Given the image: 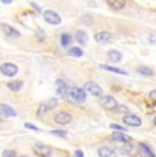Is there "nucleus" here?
I'll use <instances>...</instances> for the list:
<instances>
[{"label": "nucleus", "instance_id": "f257e3e1", "mask_svg": "<svg viewBox=\"0 0 156 157\" xmlns=\"http://www.w3.org/2000/svg\"><path fill=\"white\" fill-rule=\"evenodd\" d=\"M66 97L73 102H84L86 100V92H85V89H82V87L76 86L67 93Z\"/></svg>", "mask_w": 156, "mask_h": 157}, {"label": "nucleus", "instance_id": "f03ea898", "mask_svg": "<svg viewBox=\"0 0 156 157\" xmlns=\"http://www.w3.org/2000/svg\"><path fill=\"white\" fill-rule=\"evenodd\" d=\"M56 105H58V100H56V98H48L47 101H44L43 104H40V107H38V111H37L38 116H43L48 111L53 109Z\"/></svg>", "mask_w": 156, "mask_h": 157}, {"label": "nucleus", "instance_id": "7ed1b4c3", "mask_svg": "<svg viewBox=\"0 0 156 157\" xmlns=\"http://www.w3.org/2000/svg\"><path fill=\"white\" fill-rule=\"evenodd\" d=\"M44 19L47 21L49 25H59L62 22V18L59 17V14H56L52 10H47L44 11Z\"/></svg>", "mask_w": 156, "mask_h": 157}, {"label": "nucleus", "instance_id": "20e7f679", "mask_svg": "<svg viewBox=\"0 0 156 157\" xmlns=\"http://www.w3.org/2000/svg\"><path fill=\"white\" fill-rule=\"evenodd\" d=\"M0 71L6 77H14L18 74V67L13 63H4V64L0 66Z\"/></svg>", "mask_w": 156, "mask_h": 157}, {"label": "nucleus", "instance_id": "39448f33", "mask_svg": "<svg viewBox=\"0 0 156 157\" xmlns=\"http://www.w3.org/2000/svg\"><path fill=\"white\" fill-rule=\"evenodd\" d=\"M53 120H55L58 124L60 126H64V124H68L71 122V115L68 112H64V111H60V112L55 113L53 116Z\"/></svg>", "mask_w": 156, "mask_h": 157}, {"label": "nucleus", "instance_id": "423d86ee", "mask_svg": "<svg viewBox=\"0 0 156 157\" xmlns=\"http://www.w3.org/2000/svg\"><path fill=\"white\" fill-rule=\"evenodd\" d=\"M123 123L127 126H133V127H140L141 126V119L137 115H133V113H126L123 117Z\"/></svg>", "mask_w": 156, "mask_h": 157}, {"label": "nucleus", "instance_id": "0eeeda50", "mask_svg": "<svg viewBox=\"0 0 156 157\" xmlns=\"http://www.w3.org/2000/svg\"><path fill=\"white\" fill-rule=\"evenodd\" d=\"M33 152L40 157H49L51 156V147L47 146V145H43V144H37V145H34V147H33Z\"/></svg>", "mask_w": 156, "mask_h": 157}, {"label": "nucleus", "instance_id": "6e6552de", "mask_svg": "<svg viewBox=\"0 0 156 157\" xmlns=\"http://www.w3.org/2000/svg\"><path fill=\"white\" fill-rule=\"evenodd\" d=\"M100 102L103 107L108 108V109H115L118 107V102L112 97V96H101L100 97Z\"/></svg>", "mask_w": 156, "mask_h": 157}, {"label": "nucleus", "instance_id": "1a4fd4ad", "mask_svg": "<svg viewBox=\"0 0 156 157\" xmlns=\"http://www.w3.org/2000/svg\"><path fill=\"white\" fill-rule=\"evenodd\" d=\"M85 89L88 90L91 94L96 96V97H101V94H103V89H101V87L99 86L96 82H88V83H85Z\"/></svg>", "mask_w": 156, "mask_h": 157}, {"label": "nucleus", "instance_id": "9d476101", "mask_svg": "<svg viewBox=\"0 0 156 157\" xmlns=\"http://www.w3.org/2000/svg\"><path fill=\"white\" fill-rule=\"evenodd\" d=\"M95 40L101 44H108L112 41V34L108 32H99L95 34Z\"/></svg>", "mask_w": 156, "mask_h": 157}, {"label": "nucleus", "instance_id": "9b49d317", "mask_svg": "<svg viewBox=\"0 0 156 157\" xmlns=\"http://www.w3.org/2000/svg\"><path fill=\"white\" fill-rule=\"evenodd\" d=\"M2 29H3V32H4L8 36V37H13V38H18V37H21V33L18 32V30L14 29L13 26L7 25V23H3V25H2Z\"/></svg>", "mask_w": 156, "mask_h": 157}, {"label": "nucleus", "instance_id": "f8f14e48", "mask_svg": "<svg viewBox=\"0 0 156 157\" xmlns=\"http://www.w3.org/2000/svg\"><path fill=\"white\" fill-rule=\"evenodd\" d=\"M138 152L142 157H155V153L152 152L151 147H149L148 145L142 144V142L138 144Z\"/></svg>", "mask_w": 156, "mask_h": 157}, {"label": "nucleus", "instance_id": "ddd939ff", "mask_svg": "<svg viewBox=\"0 0 156 157\" xmlns=\"http://www.w3.org/2000/svg\"><path fill=\"white\" fill-rule=\"evenodd\" d=\"M97 155L100 157H118V155H116V152L114 149H110V147H99L97 149Z\"/></svg>", "mask_w": 156, "mask_h": 157}, {"label": "nucleus", "instance_id": "4468645a", "mask_svg": "<svg viewBox=\"0 0 156 157\" xmlns=\"http://www.w3.org/2000/svg\"><path fill=\"white\" fill-rule=\"evenodd\" d=\"M0 112L4 115V116H7V117L17 116V112L14 111V108H11L10 105H7V104H2V102H0Z\"/></svg>", "mask_w": 156, "mask_h": 157}, {"label": "nucleus", "instance_id": "2eb2a0df", "mask_svg": "<svg viewBox=\"0 0 156 157\" xmlns=\"http://www.w3.org/2000/svg\"><path fill=\"white\" fill-rule=\"evenodd\" d=\"M112 140L116 142H122V144H127L130 142V137L123 134V132H114L112 134Z\"/></svg>", "mask_w": 156, "mask_h": 157}, {"label": "nucleus", "instance_id": "dca6fc26", "mask_svg": "<svg viewBox=\"0 0 156 157\" xmlns=\"http://www.w3.org/2000/svg\"><path fill=\"white\" fill-rule=\"evenodd\" d=\"M56 89H58V93L62 96H67L68 93V89H67V85H66V82L63 79H58L56 81Z\"/></svg>", "mask_w": 156, "mask_h": 157}, {"label": "nucleus", "instance_id": "f3484780", "mask_svg": "<svg viewBox=\"0 0 156 157\" xmlns=\"http://www.w3.org/2000/svg\"><path fill=\"white\" fill-rule=\"evenodd\" d=\"M106 2L111 8H114V10H122L126 4L125 0H106Z\"/></svg>", "mask_w": 156, "mask_h": 157}, {"label": "nucleus", "instance_id": "a211bd4d", "mask_svg": "<svg viewBox=\"0 0 156 157\" xmlns=\"http://www.w3.org/2000/svg\"><path fill=\"white\" fill-rule=\"evenodd\" d=\"M107 57H108L111 62L119 63V62H121V59H122V53L119 52V51L112 49V51H108V53H107Z\"/></svg>", "mask_w": 156, "mask_h": 157}, {"label": "nucleus", "instance_id": "6ab92c4d", "mask_svg": "<svg viewBox=\"0 0 156 157\" xmlns=\"http://www.w3.org/2000/svg\"><path fill=\"white\" fill-rule=\"evenodd\" d=\"M76 38H77L78 43L82 44V45H85L86 43H88V34H86L85 32H82V30H78V32L76 33Z\"/></svg>", "mask_w": 156, "mask_h": 157}, {"label": "nucleus", "instance_id": "aec40b11", "mask_svg": "<svg viewBox=\"0 0 156 157\" xmlns=\"http://www.w3.org/2000/svg\"><path fill=\"white\" fill-rule=\"evenodd\" d=\"M103 70H107V71H111V72H115V74H123V75H127V72L125 70H121V68H116V67H112V66H106V64H101L100 66Z\"/></svg>", "mask_w": 156, "mask_h": 157}, {"label": "nucleus", "instance_id": "412c9836", "mask_svg": "<svg viewBox=\"0 0 156 157\" xmlns=\"http://www.w3.org/2000/svg\"><path fill=\"white\" fill-rule=\"evenodd\" d=\"M137 72H140L141 75H145V77H152V75H154L152 68L145 67V66H140V67H137Z\"/></svg>", "mask_w": 156, "mask_h": 157}, {"label": "nucleus", "instance_id": "4be33fe9", "mask_svg": "<svg viewBox=\"0 0 156 157\" xmlns=\"http://www.w3.org/2000/svg\"><path fill=\"white\" fill-rule=\"evenodd\" d=\"M22 85H23L22 81H14V82H8V83H7L8 89H10V90H14V92H18V90L22 89Z\"/></svg>", "mask_w": 156, "mask_h": 157}, {"label": "nucleus", "instance_id": "5701e85b", "mask_svg": "<svg viewBox=\"0 0 156 157\" xmlns=\"http://www.w3.org/2000/svg\"><path fill=\"white\" fill-rule=\"evenodd\" d=\"M68 55L73 56V57H81L84 55V52H82V49H81V48L73 47V48H70V49H68Z\"/></svg>", "mask_w": 156, "mask_h": 157}, {"label": "nucleus", "instance_id": "b1692460", "mask_svg": "<svg viewBox=\"0 0 156 157\" xmlns=\"http://www.w3.org/2000/svg\"><path fill=\"white\" fill-rule=\"evenodd\" d=\"M60 40H62L60 43H62L63 47H68L71 43V37H70V34H67V33H63L60 36Z\"/></svg>", "mask_w": 156, "mask_h": 157}, {"label": "nucleus", "instance_id": "393cba45", "mask_svg": "<svg viewBox=\"0 0 156 157\" xmlns=\"http://www.w3.org/2000/svg\"><path fill=\"white\" fill-rule=\"evenodd\" d=\"M133 149L134 147L130 145V142H127V144H123V147H122L121 152L123 153V155H130V153L133 152Z\"/></svg>", "mask_w": 156, "mask_h": 157}, {"label": "nucleus", "instance_id": "a878e982", "mask_svg": "<svg viewBox=\"0 0 156 157\" xmlns=\"http://www.w3.org/2000/svg\"><path fill=\"white\" fill-rule=\"evenodd\" d=\"M51 134H52V135H58V137H62V138L67 137V131H64V130H52V131H51Z\"/></svg>", "mask_w": 156, "mask_h": 157}, {"label": "nucleus", "instance_id": "bb28decb", "mask_svg": "<svg viewBox=\"0 0 156 157\" xmlns=\"http://www.w3.org/2000/svg\"><path fill=\"white\" fill-rule=\"evenodd\" d=\"M2 157H17V153L14 152V150H11V149H7V150L3 152Z\"/></svg>", "mask_w": 156, "mask_h": 157}, {"label": "nucleus", "instance_id": "cd10ccee", "mask_svg": "<svg viewBox=\"0 0 156 157\" xmlns=\"http://www.w3.org/2000/svg\"><path fill=\"white\" fill-rule=\"evenodd\" d=\"M110 127H111V128H114V130H118V132H123V131H126V127H122V126L115 124V123H112V124H111Z\"/></svg>", "mask_w": 156, "mask_h": 157}, {"label": "nucleus", "instance_id": "c85d7f7f", "mask_svg": "<svg viewBox=\"0 0 156 157\" xmlns=\"http://www.w3.org/2000/svg\"><path fill=\"white\" fill-rule=\"evenodd\" d=\"M25 127H28V128H30V130H36V131H40V128L36 127V126L32 124V123H25Z\"/></svg>", "mask_w": 156, "mask_h": 157}, {"label": "nucleus", "instance_id": "c756f323", "mask_svg": "<svg viewBox=\"0 0 156 157\" xmlns=\"http://www.w3.org/2000/svg\"><path fill=\"white\" fill-rule=\"evenodd\" d=\"M115 109L119 111V112H127V108H126V107H119V105L115 108Z\"/></svg>", "mask_w": 156, "mask_h": 157}, {"label": "nucleus", "instance_id": "7c9ffc66", "mask_svg": "<svg viewBox=\"0 0 156 157\" xmlns=\"http://www.w3.org/2000/svg\"><path fill=\"white\" fill-rule=\"evenodd\" d=\"M74 155H76V157H84V152L82 150H77Z\"/></svg>", "mask_w": 156, "mask_h": 157}, {"label": "nucleus", "instance_id": "2f4dec72", "mask_svg": "<svg viewBox=\"0 0 156 157\" xmlns=\"http://www.w3.org/2000/svg\"><path fill=\"white\" fill-rule=\"evenodd\" d=\"M32 6H33V7H34V10H36V11H37V13H40V11H41V10H40V8H38V6H36V4H34V3H32Z\"/></svg>", "mask_w": 156, "mask_h": 157}, {"label": "nucleus", "instance_id": "473e14b6", "mask_svg": "<svg viewBox=\"0 0 156 157\" xmlns=\"http://www.w3.org/2000/svg\"><path fill=\"white\" fill-rule=\"evenodd\" d=\"M0 2H3V3H4V4H10V3L13 2V0H0Z\"/></svg>", "mask_w": 156, "mask_h": 157}, {"label": "nucleus", "instance_id": "72a5a7b5", "mask_svg": "<svg viewBox=\"0 0 156 157\" xmlns=\"http://www.w3.org/2000/svg\"><path fill=\"white\" fill-rule=\"evenodd\" d=\"M22 157H25V156H22Z\"/></svg>", "mask_w": 156, "mask_h": 157}]
</instances>
